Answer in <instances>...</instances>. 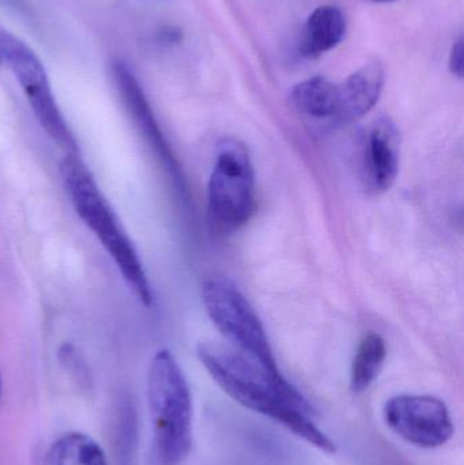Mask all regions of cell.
I'll return each instance as SVG.
<instances>
[{"label":"cell","instance_id":"18","mask_svg":"<svg viewBox=\"0 0 464 465\" xmlns=\"http://www.w3.org/2000/svg\"><path fill=\"white\" fill-rule=\"evenodd\" d=\"M2 392H3V382H2V377H0V398H2Z\"/></svg>","mask_w":464,"mask_h":465},{"label":"cell","instance_id":"16","mask_svg":"<svg viewBox=\"0 0 464 465\" xmlns=\"http://www.w3.org/2000/svg\"><path fill=\"white\" fill-rule=\"evenodd\" d=\"M59 360L63 368L70 373V376L73 377L81 387H90L92 379H90L89 368H87L84 358L79 355V352L76 351L73 344H63L62 349L59 350Z\"/></svg>","mask_w":464,"mask_h":465},{"label":"cell","instance_id":"7","mask_svg":"<svg viewBox=\"0 0 464 465\" xmlns=\"http://www.w3.org/2000/svg\"><path fill=\"white\" fill-rule=\"evenodd\" d=\"M383 414L395 434L419 448H440L454 436L451 412L435 396H395L384 404Z\"/></svg>","mask_w":464,"mask_h":465},{"label":"cell","instance_id":"12","mask_svg":"<svg viewBox=\"0 0 464 465\" xmlns=\"http://www.w3.org/2000/svg\"><path fill=\"white\" fill-rule=\"evenodd\" d=\"M291 101L301 114L312 119L334 120L338 105V84L326 76H312L293 87Z\"/></svg>","mask_w":464,"mask_h":465},{"label":"cell","instance_id":"10","mask_svg":"<svg viewBox=\"0 0 464 465\" xmlns=\"http://www.w3.org/2000/svg\"><path fill=\"white\" fill-rule=\"evenodd\" d=\"M386 71L379 62H370L338 84V105L332 122L351 124L370 114L383 92Z\"/></svg>","mask_w":464,"mask_h":465},{"label":"cell","instance_id":"8","mask_svg":"<svg viewBox=\"0 0 464 465\" xmlns=\"http://www.w3.org/2000/svg\"><path fill=\"white\" fill-rule=\"evenodd\" d=\"M112 81L116 87L117 94L127 111L128 116L133 120L139 133L142 134L147 143L150 144L163 165L172 174L179 179V168L168 143L158 127L157 120L153 114L152 106L147 101L146 94L142 89L136 76L131 68L123 60H114L111 64Z\"/></svg>","mask_w":464,"mask_h":465},{"label":"cell","instance_id":"13","mask_svg":"<svg viewBox=\"0 0 464 465\" xmlns=\"http://www.w3.org/2000/svg\"><path fill=\"white\" fill-rule=\"evenodd\" d=\"M43 465H109L103 448L84 433H67L46 450Z\"/></svg>","mask_w":464,"mask_h":465},{"label":"cell","instance_id":"9","mask_svg":"<svg viewBox=\"0 0 464 465\" xmlns=\"http://www.w3.org/2000/svg\"><path fill=\"white\" fill-rule=\"evenodd\" d=\"M400 172V134L390 117L381 116L368 131L364 154V180L373 193L389 191Z\"/></svg>","mask_w":464,"mask_h":465},{"label":"cell","instance_id":"15","mask_svg":"<svg viewBox=\"0 0 464 465\" xmlns=\"http://www.w3.org/2000/svg\"><path fill=\"white\" fill-rule=\"evenodd\" d=\"M387 357V344L379 333H368L354 355L350 385L353 392L367 391L378 379Z\"/></svg>","mask_w":464,"mask_h":465},{"label":"cell","instance_id":"17","mask_svg":"<svg viewBox=\"0 0 464 465\" xmlns=\"http://www.w3.org/2000/svg\"><path fill=\"white\" fill-rule=\"evenodd\" d=\"M464 46L463 37H460L452 46L451 56H449V68L451 73L458 78H463L464 74Z\"/></svg>","mask_w":464,"mask_h":465},{"label":"cell","instance_id":"19","mask_svg":"<svg viewBox=\"0 0 464 465\" xmlns=\"http://www.w3.org/2000/svg\"><path fill=\"white\" fill-rule=\"evenodd\" d=\"M375 2H379V3H389V2H395V0H375Z\"/></svg>","mask_w":464,"mask_h":465},{"label":"cell","instance_id":"14","mask_svg":"<svg viewBox=\"0 0 464 465\" xmlns=\"http://www.w3.org/2000/svg\"><path fill=\"white\" fill-rule=\"evenodd\" d=\"M114 440L116 465H135L139 440L138 412L130 396H120L116 401Z\"/></svg>","mask_w":464,"mask_h":465},{"label":"cell","instance_id":"6","mask_svg":"<svg viewBox=\"0 0 464 465\" xmlns=\"http://www.w3.org/2000/svg\"><path fill=\"white\" fill-rule=\"evenodd\" d=\"M0 54L26 94L43 130L65 154H78V143L68 127L40 57L24 41L0 27Z\"/></svg>","mask_w":464,"mask_h":465},{"label":"cell","instance_id":"1","mask_svg":"<svg viewBox=\"0 0 464 465\" xmlns=\"http://www.w3.org/2000/svg\"><path fill=\"white\" fill-rule=\"evenodd\" d=\"M198 357L218 387L240 406L274 420L321 452H337V445L311 420L310 401L282 373H271L250 355L217 341H202Z\"/></svg>","mask_w":464,"mask_h":465},{"label":"cell","instance_id":"3","mask_svg":"<svg viewBox=\"0 0 464 465\" xmlns=\"http://www.w3.org/2000/svg\"><path fill=\"white\" fill-rule=\"evenodd\" d=\"M153 423L152 465H180L193 447V396L179 362L160 350L147 373Z\"/></svg>","mask_w":464,"mask_h":465},{"label":"cell","instance_id":"4","mask_svg":"<svg viewBox=\"0 0 464 465\" xmlns=\"http://www.w3.org/2000/svg\"><path fill=\"white\" fill-rule=\"evenodd\" d=\"M255 210V171L250 152L236 139H223L207 190L210 225L218 234H234L250 223Z\"/></svg>","mask_w":464,"mask_h":465},{"label":"cell","instance_id":"11","mask_svg":"<svg viewBox=\"0 0 464 465\" xmlns=\"http://www.w3.org/2000/svg\"><path fill=\"white\" fill-rule=\"evenodd\" d=\"M345 14L335 5H321L316 8L307 24L302 35V56L308 59H318L321 54L334 49L346 35Z\"/></svg>","mask_w":464,"mask_h":465},{"label":"cell","instance_id":"20","mask_svg":"<svg viewBox=\"0 0 464 465\" xmlns=\"http://www.w3.org/2000/svg\"><path fill=\"white\" fill-rule=\"evenodd\" d=\"M2 63H3L2 54H0V64H2Z\"/></svg>","mask_w":464,"mask_h":465},{"label":"cell","instance_id":"2","mask_svg":"<svg viewBox=\"0 0 464 465\" xmlns=\"http://www.w3.org/2000/svg\"><path fill=\"white\" fill-rule=\"evenodd\" d=\"M60 171L76 214L116 262L123 278L142 305L150 308L153 305V292L143 264L135 246L123 231L119 218L101 193L92 172L79 154H65Z\"/></svg>","mask_w":464,"mask_h":465},{"label":"cell","instance_id":"5","mask_svg":"<svg viewBox=\"0 0 464 465\" xmlns=\"http://www.w3.org/2000/svg\"><path fill=\"white\" fill-rule=\"evenodd\" d=\"M202 300L212 324L234 349L258 361L267 371L281 374L263 322L239 287L226 278L207 279Z\"/></svg>","mask_w":464,"mask_h":465}]
</instances>
